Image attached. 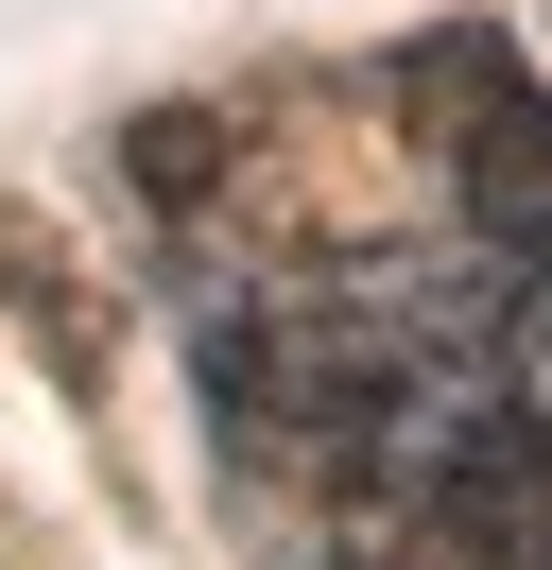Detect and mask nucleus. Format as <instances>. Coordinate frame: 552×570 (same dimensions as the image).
Here are the masks:
<instances>
[{"mask_svg": "<svg viewBox=\"0 0 552 570\" xmlns=\"http://www.w3.org/2000/svg\"><path fill=\"white\" fill-rule=\"evenodd\" d=\"M379 105H397L414 139L448 156V190H466L483 259H518V277L552 294V87L518 70V36H483V18H432V36L379 70Z\"/></svg>", "mask_w": 552, "mask_h": 570, "instance_id": "nucleus-1", "label": "nucleus"}, {"mask_svg": "<svg viewBox=\"0 0 552 570\" xmlns=\"http://www.w3.org/2000/svg\"><path fill=\"white\" fill-rule=\"evenodd\" d=\"M0 312H18V346L52 363V397L103 415V381H121V294H103L87 243H69L52 208H18V190H0Z\"/></svg>", "mask_w": 552, "mask_h": 570, "instance_id": "nucleus-2", "label": "nucleus"}]
</instances>
